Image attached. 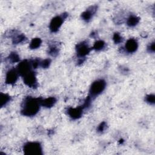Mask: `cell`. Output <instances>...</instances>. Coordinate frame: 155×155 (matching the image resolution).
<instances>
[{"instance_id": "cell-20", "label": "cell", "mask_w": 155, "mask_h": 155, "mask_svg": "<svg viewBox=\"0 0 155 155\" xmlns=\"http://www.w3.org/2000/svg\"><path fill=\"white\" fill-rule=\"evenodd\" d=\"M113 40L115 44H119L123 41V38L119 33H114L113 36Z\"/></svg>"}, {"instance_id": "cell-1", "label": "cell", "mask_w": 155, "mask_h": 155, "mask_svg": "<svg viewBox=\"0 0 155 155\" xmlns=\"http://www.w3.org/2000/svg\"><path fill=\"white\" fill-rule=\"evenodd\" d=\"M41 98L27 96L24 98L22 105L21 113L25 116H34L39 110Z\"/></svg>"}, {"instance_id": "cell-2", "label": "cell", "mask_w": 155, "mask_h": 155, "mask_svg": "<svg viewBox=\"0 0 155 155\" xmlns=\"http://www.w3.org/2000/svg\"><path fill=\"white\" fill-rule=\"evenodd\" d=\"M23 151L27 155H42L43 154L42 146L38 142H28L25 143Z\"/></svg>"}, {"instance_id": "cell-23", "label": "cell", "mask_w": 155, "mask_h": 155, "mask_svg": "<svg viewBox=\"0 0 155 155\" xmlns=\"http://www.w3.org/2000/svg\"><path fill=\"white\" fill-rule=\"evenodd\" d=\"M107 123H106L105 122H101V123L99 125V126H98V127H97V132H99V133H102L105 130V129H106V128H107Z\"/></svg>"}, {"instance_id": "cell-4", "label": "cell", "mask_w": 155, "mask_h": 155, "mask_svg": "<svg viewBox=\"0 0 155 155\" xmlns=\"http://www.w3.org/2000/svg\"><path fill=\"white\" fill-rule=\"evenodd\" d=\"M67 13H64L61 16H56L54 17L50 21L49 25V28L50 31L53 33L58 31L61 26L62 25L64 20L67 18Z\"/></svg>"}, {"instance_id": "cell-19", "label": "cell", "mask_w": 155, "mask_h": 155, "mask_svg": "<svg viewBox=\"0 0 155 155\" xmlns=\"http://www.w3.org/2000/svg\"><path fill=\"white\" fill-rule=\"evenodd\" d=\"M8 60L11 62L12 63H15V62H18L19 61V56L18 54L15 51L10 53L8 57Z\"/></svg>"}, {"instance_id": "cell-9", "label": "cell", "mask_w": 155, "mask_h": 155, "mask_svg": "<svg viewBox=\"0 0 155 155\" xmlns=\"http://www.w3.org/2000/svg\"><path fill=\"white\" fill-rule=\"evenodd\" d=\"M84 110L82 105L76 108L70 107L67 109V114L73 119H78L82 115Z\"/></svg>"}, {"instance_id": "cell-7", "label": "cell", "mask_w": 155, "mask_h": 155, "mask_svg": "<svg viewBox=\"0 0 155 155\" xmlns=\"http://www.w3.org/2000/svg\"><path fill=\"white\" fill-rule=\"evenodd\" d=\"M23 78L24 82L25 85L30 88H36L38 87L37 79L36 74L33 71H30L28 73L25 74Z\"/></svg>"}, {"instance_id": "cell-5", "label": "cell", "mask_w": 155, "mask_h": 155, "mask_svg": "<svg viewBox=\"0 0 155 155\" xmlns=\"http://www.w3.org/2000/svg\"><path fill=\"white\" fill-rule=\"evenodd\" d=\"M33 67L31 66V64L30 62V60H24L19 63V64L17 66L16 70L19 73V74L24 77L25 74L28 73L30 71H32Z\"/></svg>"}, {"instance_id": "cell-17", "label": "cell", "mask_w": 155, "mask_h": 155, "mask_svg": "<svg viewBox=\"0 0 155 155\" xmlns=\"http://www.w3.org/2000/svg\"><path fill=\"white\" fill-rule=\"evenodd\" d=\"M48 53L50 56H51L53 57H56L59 53V48L54 44L50 45L49 47V48H48Z\"/></svg>"}, {"instance_id": "cell-12", "label": "cell", "mask_w": 155, "mask_h": 155, "mask_svg": "<svg viewBox=\"0 0 155 155\" xmlns=\"http://www.w3.org/2000/svg\"><path fill=\"white\" fill-rule=\"evenodd\" d=\"M56 102V99L54 97H49L41 100V104L45 108H51L54 105Z\"/></svg>"}, {"instance_id": "cell-16", "label": "cell", "mask_w": 155, "mask_h": 155, "mask_svg": "<svg viewBox=\"0 0 155 155\" xmlns=\"http://www.w3.org/2000/svg\"><path fill=\"white\" fill-rule=\"evenodd\" d=\"M10 98L11 97L8 94L1 93L0 94V102H1L0 105H1V107H3L4 106L6 105V104L10 102Z\"/></svg>"}, {"instance_id": "cell-14", "label": "cell", "mask_w": 155, "mask_h": 155, "mask_svg": "<svg viewBox=\"0 0 155 155\" xmlns=\"http://www.w3.org/2000/svg\"><path fill=\"white\" fill-rule=\"evenodd\" d=\"M139 17L135 15H130L127 20V24L129 27H134L139 22Z\"/></svg>"}, {"instance_id": "cell-24", "label": "cell", "mask_w": 155, "mask_h": 155, "mask_svg": "<svg viewBox=\"0 0 155 155\" xmlns=\"http://www.w3.org/2000/svg\"><path fill=\"white\" fill-rule=\"evenodd\" d=\"M147 50L149 52H152V53L154 52V51H155V45H154V42L149 44V45L147 47Z\"/></svg>"}, {"instance_id": "cell-18", "label": "cell", "mask_w": 155, "mask_h": 155, "mask_svg": "<svg viewBox=\"0 0 155 155\" xmlns=\"http://www.w3.org/2000/svg\"><path fill=\"white\" fill-rule=\"evenodd\" d=\"M105 43L104 41L102 40H98L94 42L93 48L96 51H100L105 47Z\"/></svg>"}, {"instance_id": "cell-3", "label": "cell", "mask_w": 155, "mask_h": 155, "mask_svg": "<svg viewBox=\"0 0 155 155\" xmlns=\"http://www.w3.org/2000/svg\"><path fill=\"white\" fill-rule=\"evenodd\" d=\"M106 82L104 79H98L93 82L90 88V96L92 99L100 94L105 88Z\"/></svg>"}, {"instance_id": "cell-22", "label": "cell", "mask_w": 155, "mask_h": 155, "mask_svg": "<svg viewBox=\"0 0 155 155\" xmlns=\"http://www.w3.org/2000/svg\"><path fill=\"white\" fill-rule=\"evenodd\" d=\"M51 64V60L50 59H45L40 61V67L43 68H48Z\"/></svg>"}, {"instance_id": "cell-15", "label": "cell", "mask_w": 155, "mask_h": 155, "mask_svg": "<svg viewBox=\"0 0 155 155\" xmlns=\"http://www.w3.org/2000/svg\"><path fill=\"white\" fill-rule=\"evenodd\" d=\"M41 43H42V41L40 38H33L32 39V40L30 43L29 47L31 49H36L41 46Z\"/></svg>"}, {"instance_id": "cell-11", "label": "cell", "mask_w": 155, "mask_h": 155, "mask_svg": "<svg viewBox=\"0 0 155 155\" xmlns=\"http://www.w3.org/2000/svg\"><path fill=\"white\" fill-rule=\"evenodd\" d=\"M137 48H138V43L135 39L131 38L127 40L125 45V48L128 53H134L137 50Z\"/></svg>"}, {"instance_id": "cell-6", "label": "cell", "mask_w": 155, "mask_h": 155, "mask_svg": "<svg viewBox=\"0 0 155 155\" xmlns=\"http://www.w3.org/2000/svg\"><path fill=\"white\" fill-rule=\"evenodd\" d=\"M76 51L78 56L79 58H85L90 53V48L85 41L81 42L76 45Z\"/></svg>"}, {"instance_id": "cell-8", "label": "cell", "mask_w": 155, "mask_h": 155, "mask_svg": "<svg viewBox=\"0 0 155 155\" xmlns=\"http://www.w3.org/2000/svg\"><path fill=\"white\" fill-rule=\"evenodd\" d=\"M19 73L16 68H11L9 70L5 76V83L7 84H14L18 80Z\"/></svg>"}, {"instance_id": "cell-13", "label": "cell", "mask_w": 155, "mask_h": 155, "mask_svg": "<svg viewBox=\"0 0 155 155\" xmlns=\"http://www.w3.org/2000/svg\"><path fill=\"white\" fill-rule=\"evenodd\" d=\"M13 37H12V42L13 44H18L20 43H22L24 42L27 38L25 36L24 34H19V33H13Z\"/></svg>"}, {"instance_id": "cell-21", "label": "cell", "mask_w": 155, "mask_h": 155, "mask_svg": "<svg viewBox=\"0 0 155 155\" xmlns=\"http://www.w3.org/2000/svg\"><path fill=\"white\" fill-rule=\"evenodd\" d=\"M145 100L146 102H147L148 104L150 105H153L154 104V102H155V96L154 94H148L146 96Z\"/></svg>"}, {"instance_id": "cell-10", "label": "cell", "mask_w": 155, "mask_h": 155, "mask_svg": "<svg viewBox=\"0 0 155 155\" xmlns=\"http://www.w3.org/2000/svg\"><path fill=\"white\" fill-rule=\"evenodd\" d=\"M97 7L96 5H93L88 7L85 12H84L82 13L81 15L82 19L86 22L89 21L93 17V15L97 11Z\"/></svg>"}]
</instances>
